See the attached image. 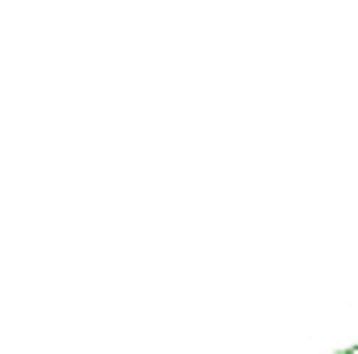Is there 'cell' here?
Segmentation results:
<instances>
[]
</instances>
